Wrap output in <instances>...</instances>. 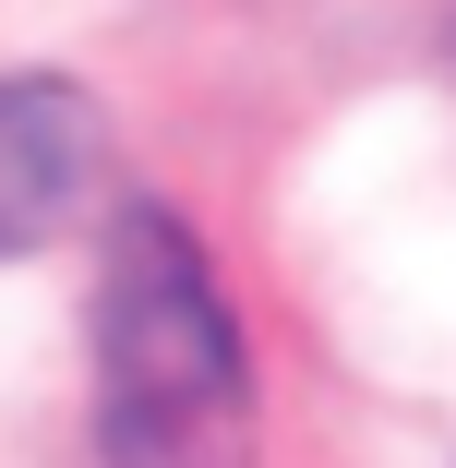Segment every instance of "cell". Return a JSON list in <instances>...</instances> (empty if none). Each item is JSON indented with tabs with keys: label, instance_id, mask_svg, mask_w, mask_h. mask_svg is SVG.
I'll return each mask as SVG.
<instances>
[{
	"label": "cell",
	"instance_id": "6da1fadb",
	"mask_svg": "<svg viewBox=\"0 0 456 468\" xmlns=\"http://www.w3.org/2000/svg\"><path fill=\"white\" fill-rule=\"evenodd\" d=\"M97 444L109 468H252V360L217 264L168 205L109 229L97 276Z\"/></svg>",
	"mask_w": 456,
	"mask_h": 468
},
{
	"label": "cell",
	"instance_id": "7a4b0ae2",
	"mask_svg": "<svg viewBox=\"0 0 456 468\" xmlns=\"http://www.w3.org/2000/svg\"><path fill=\"white\" fill-rule=\"evenodd\" d=\"M97 193V109L60 72H0V252H37Z\"/></svg>",
	"mask_w": 456,
	"mask_h": 468
}]
</instances>
